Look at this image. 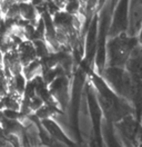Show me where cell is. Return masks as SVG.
<instances>
[{
    "instance_id": "6da1fadb",
    "label": "cell",
    "mask_w": 142,
    "mask_h": 147,
    "mask_svg": "<svg viewBox=\"0 0 142 147\" xmlns=\"http://www.w3.org/2000/svg\"><path fill=\"white\" fill-rule=\"evenodd\" d=\"M137 46V36L130 35L128 31L108 36L106 42V66L124 67Z\"/></svg>"
},
{
    "instance_id": "7a4b0ae2",
    "label": "cell",
    "mask_w": 142,
    "mask_h": 147,
    "mask_svg": "<svg viewBox=\"0 0 142 147\" xmlns=\"http://www.w3.org/2000/svg\"><path fill=\"white\" fill-rule=\"evenodd\" d=\"M83 100L86 102L89 119L91 124V134L93 138V144L97 146H101L103 144V137H102L103 113L98 101L94 89L88 78L86 79L83 88Z\"/></svg>"
},
{
    "instance_id": "3957f363",
    "label": "cell",
    "mask_w": 142,
    "mask_h": 147,
    "mask_svg": "<svg viewBox=\"0 0 142 147\" xmlns=\"http://www.w3.org/2000/svg\"><path fill=\"white\" fill-rule=\"evenodd\" d=\"M125 69L130 75L134 90L133 108L137 119L141 123L142 116V47L139 45L133 49L130 58L125 64Z\"/></svg>"
},
{
    "instance_id": "277c9868",
    "label": "cell",
    "mask_w": 142,
    "mask_h": 147,
    "mask_svg": "<svg viewBox=\"0 0 142 147\" xmlns=\"http://www.w3.org/2000/svg\"><path fill=\"white\" fill-rule=\"evenodd\" d=\"M100 75L120 97L127 99L132 104L133 98H134V90H133V85L130 75L125 69V67L106 66L103 70L100 73Z\"/></svg>"
},
{
    "instance_id": "5b68a950",
    "label": "cell",
    "mask_w": 142,
    "mask_h": 147,
    "mask_svg": "<svg viewBox=\"0 0 142 147\" xmlns=\"http://www.w3.org/2000/svg\"><path fill=\"white\" fill-rule=\"evenodd\" d=\"M71 76L61 74L57 76L51 83L48 85V90L50 92L57 106L66 114L68 111L69 99H70Z\"/></svg>"
},
{
    "instance_id": "8992f818",
    "label": "cell",
    "mask_w": 142,
    "mask_h": 147,
    "mask_svg": "<svg viewBox=\"0 0 142 147\" xmlns=\"http://www.w3.org/2000/svg\"><path fill=\"white\" fill-rule=\"evenodd\" d=\"M129 13H130V0H117L111 13L109 36L128 31Z\"/></svg>"
},
{
    "instance_id": "52a82bcc",
    "label": "cell",
    "mask_w": 142,
    "mask_h": 147,
    "mask_svg": "<svg viewBox=\"0 0 142 147\" xmlns=\"http://www.w3.org/2000/svg\"><path fill=\"white\" fill-rule=\"evenodd\" d=\"M42 128L46 130V133L50 136L54 143H60L67 146H74L77 145V140L71 139L66 131L62 129L61 125L56 120V117H49L40 119Z\"/></svg>"
},
{
    "instance_id": "ba28073f",
    "label": "cell",
    "mask_w": 142,
    "mask_h": 147,
    "mask_svg": "<svg viewBox=\"0 0 142 147\" xmlns=\"http://www.w3.org/2000/svg\"><path fill=\"white\" fill-rule=\"evenodd\" d=\"M137 39H138V45L140 47H142V22L141 25H140V27L138 29V31H137Z\"/></svg>"
},
{
    "instance_id": "9c48e42d",
    "label": "cell",
    "mask_w": 142,
    "mask_h": 147,
    "mask_svg": "<svg viewBox=\"0 0 142 147\" xmlns=\"http://www.w3.org/2000/svg\"><path fill=\"white\" fill-rule=\"evenodd\" d=\"M141 123H142V116H141Z\"/></svg>"
}]
</instances>
